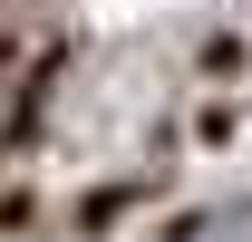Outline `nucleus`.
Here are the masks:
<instances>
[{
  "label": "nucleus",
  "mask_w": 252,
  "mask_h": 242,
  "mask_svg": "<svg viewBox=\"0 0 252 242\" xmlns=\"http://www.w3.org/2000/svg\"><path fill=\"white\" fill-rule=\"evenodd\" d=\"M185 242H252V213H214V223H194Z\"/></svg>",
  "instance_id": "obj_1"
}]
</instances>
